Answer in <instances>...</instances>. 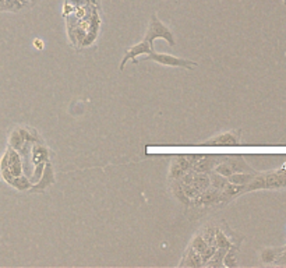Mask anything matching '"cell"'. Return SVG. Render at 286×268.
Wrapping results in <instances>:
<instances>
[{
  "instance_id": "obj_1",
  "label": "cell",
  "mask_w": 286,
  "mask_h": 268,
  "mask_svg": "<svg viewBox=\"0 0 286 268\" xmlns=\"http://www.w3.org/2000/svg\"><path fill=\"white\" fill-rule=\"evenodd\" d=\"M286 187V169L257 173L252 182L244 186V193L254 190H277Z\"/></svg>"
},
{
  "instance_id": "obj_2",
  "label": "cell",
  "mask_w": 286,
  "mask_h": 268,
  "mask_svg": "<svg viewBox=\"0 0 286 268\" xmlns=\"http://www.w3.org/2000/svg\"><path fill=\"white\" fill-rule=\"evenodd\" d=\"M214 171L225 178L230 176L232 173L254 172L250 165L243 159L242 155H224L222 161L215 166Z\"/></svg>"
},
{
  "instance_id": "obj_3",
  "label": "cell",
  "mask_w": 286,
  "mask_h": 268,
  "mask_svg": "<svg viewBox=\"0 0 286 268\" xmlns=\"http://www.w3.org/2000/svg\"><path fill=\"white\" fill-rule=\"evenodd\" d=\"M158 38L165 39L166 42L169 43L171 46L176 45V41H174V36L172 34V31L165 24H162L161 20L154 13L152 17H151V21H149V26H148L147 34H145V41H148L151 45H154V41L158 39Z\"/></svg>"
},
{
  "instance_id": "obj_4",
  "label": "cell",
  "mask_w": 286,
  "mask_h": 268,
  "mask_svg": "<svg viewBox=\"0 0 286 268\" xmlns=\"http://www.w3.org/2000/svg\"><path fill=\"white\" fill-rule=\"evenodd\" d=\"M144 60H154L159 64H164V66H171V67H182V69H190L193 70L194 67L199 66V63L196 61H191L189 59H182V58H177L173 55H166V53H156L155 51L151 52L148 56L144 58Z\"/></svg>"
},
{
  "instance_id": "obj_5",
  "label": "cell",
  "mask_w": 286,
  "mask_h": 268,
  "mask_svg": "<svg viewBox=\"0 0 286 268\" xmlns=\"http://www.w3.org/2000/svg\"><path fill=\"white\" fill-rule=\"evenodd\" d=\"M0 171H9L13 176H21V158L14 148L9 147L0 161Z\"/></svg>"
},
{
  "instance_id": "obj_6",
  "label": "cell",
  "mask_w": 286,
  "mask_h": 268,
  "mask_svg": "<svg viewBox=\"0 0 286 268\" xmlns=\"http://www.w3.org/2000/svg\"><path fill=\"white\" fill-rule=\"evenodd\" d=\"M240 143V131L239 130H232V131H226L222 134H218L212 139L204 141V146H214V147H234Z\"/></svg>"
},
{
  "instance_id": "obj_7",
  "label": "cell",
  "mask_w": 286,
  "mask_h": 268,
  "mask_svg": "<svg viewBox=\"0 0 286 268\" xmlns=\"http://www.w3.org/2000/svg\"><path fill=\"white\" fill-rule=\"evenodd\" d=\"M151 52H154V45H151L145 39L143 42L137 43V45H133L130 49H127V52L124 53V58H123V60L120 63V71L124 70V66H126V63L129 60H133V63L136 64L137 63V59H136L137 56H140V55H149Z\"/></svg>"
},
{
  "instance_id": "obj_8",
  "label": "cell",
  "mask_w": 286,
  "mask_h": 268,
  "mask_svg": "<svg viewBox=\"0 0 286 268\" xmlns=\"http://www.w3.org/2000/svg\"><path fill=\"white\" fill-rule=\"evenodd\" d=\"M191 169V164L186 155H177L173 159V162L171 165V171H169V179L171 180H179L183 175L189 172Z\"/></svg>"
},
{
  "instance_id": "obj_9",
  "label": "cell",
  "mask_w": 286,
  "mask_h": 268,
  "mask_svg": "<svg viewBox=\"0 0 286 268\" xmlns=\"http://www.w3.org/2000/svg\"><path fill=\"white\" fill-rule=\"evenodd\" d=\"M193 200H194L196 206H212V204L221 203V190L209 186L208 189L201 191L199 196Z\"/></svg>"
},
{
  "instance_id": "obj_10",
  "label": "cell",
  "mask_w": 286,
  "mask_h": 268,
  "mask_svg": "<svg viewBox=\"0 0 286 268\" xmlns=\"http://www.w3.org/2000/svg\"><path fill=\"white\" fill-rule=\"evenodd\" d=\"M180 267H202V260L201 254L199 251H196L191 246L187 247V250L184 253L182 263L179 264Z\"/></svg>"
},
{
  "instance_id": "obj_11",
  "label": "cell",
  "mask_w": 286,
  "mask_h": 268,
  "mask_svg": "<svg viewBox=\"0 0 286 268\" xmlns=\"http://www.w3.org/2000/svg\"><path fill=\"white\" fill-rule=\"evenodd\" d=\"M256 175H257V172L232 173L230 176H228V180H229L230 183H234V184H242V186H246V184H249V183L252 182Z\"/></svg>"
},
{
  "instance_id": "obj_12",
  "label": "cell",
  "mask_w": 286,
  "mask_h": 268,
  "mask_svg": "<svg viewBox=\"0 0 286 268\" xmlns=\"http://www.w3.org/2000/svg\"><path fill=\"white\" fill-rule=\"evenodd\" d=\"M226 251H228V249H225V247H217L214 256L205 263L204 267H222L224 266V257H225Z\"/></svg>"
},
{
  "instance_id": "obj_13",
  "label": "cell",
  "mask_w": 286,
  "mask_h": 268,
  "mask_svg": "<svg viewBox=\"0 0 286 268\" xmlns=\"http://www.w3.org/2000/svg\"><path fill=\"white\" fill-rule=\"evenodd\" d=\"M24 143H26V139H24V136H23V133H21V130L20 129L14 130V131L10 134L9 139L10 147L14 148L16 151H17V149H21L23 146H24Z\"/></svg>"
},
{
  "instance_id": "obj_14",
  "label": "cell",
  "mask_w": 286,
  "mask_h": 268,
  "mask_svg": "<svg viewBox=\"0 0 286 268\" xmlns=\"http://www.w3.org/2000/svg\"><path fill=\"white\" fill-rule=\"evenodd\" d=\"M215 246L217 247H225V249H230L236 244H233L232 239L228 238V235H225L222 231L217 229V234H215Z\"/></svg>"
},
{
  "instance_id": "obj_15",
  "label": "cell",
  "mask_w": 286,
  "mask_h": 268,
  "mask_svg": "<svg viewBox=\"0 0 286 268\" xmlns=\"http://www.w3.org/2000/svg\"><path fill=\"white\" fill-rule=\"evenodd\" d=\"M281 250H282V247L281 249H264V250L261 251V260H262V263H265V264H274L275 260L278 259Z\"/></svg>"
},
{
  "instance_id": "obj_16",
  "label": "cell",
  "mask_w": 286,
  "mask_h": 268,
  "mask_svg": "<svg viewBox=\"0 0 286 268\" xmlns=\"http://www.w3.org/2000/svg\"><path fill=\"white\" fill-rule=\"evenodd\" d=\"M24 4L20 0H3L0 4V11H20Z\"/></svg>"
},
{
  "instance_id": "obj_17",
  "label": "cell",
  "mask_w": 286,
  "mask_h": 268,
  "mask_svg": "<svg viewBox=\"0 0 286 268\" xmlns=\"http://www.w3.org/2000/svg\"><path fill=\"white\" fill-rule=\"evenodd\" d=\"M46 156H48L46 148L42 147V146H34V148H32V161H34V164H42L44 159H46Z\"/></svg>"
},
{
  "instance_id": "obj_18",
  "label": "cell",
  "mask_w": 286,
  "mask_h": 268,
  "mask_svg": "<svg viewBox=\"0 0 286 268\" xmlns=\"http://www.w3.org/2000/svg\"><path fill=\"white\" fill-rule=\"evenodd\" d=\"M190 246L194 249L196 251H199L200 254L202 253V251L205 250L207 247H208L209 244L207 242H205V239L201 236V234H197L194 238H193V240H191Z\"/></svg>"
},
{
  "instance_id": "obj_19",
  "label": "cell",
  "mask_w": 286,
  "mask_h": 268,
  "mask_svg": "<svg viewBox=\"0 0 286 268\" xmlns=\"http://www.w3.org/2000/svg\"><path fill=\"white\" fill-rule=\"evenodd\" d=\"M201 236L205 239V242L208 243V244H212V246H215V234H217V228L212 225L205 226L201 232Z\"/></svg>"
},
{
  "instance_id": "obj_20",
  "label": "cell",
  "mask_w": 286,
  "mask_h": 268,
  "mask_svg": "<svg viewBox=\"0 0 286 268\" xmlns=\"http://www.w3.org/2000/svg\"><path fill=\"white\" fill-rule=\"evenodd\" d=\"M10 186L16 187L17 190H28L31 187V183L24 176H14V179L10 182Z\"/></svg>"
},
{
  "instance_id": "obj_21",
  "label": "cell",
  "mask_w": 286,
  "mask_h": 268,
  "mask_svg": "<svg viewBox=\"0 0 286 268\" xmlns=\"http://www.w3.org/2000/svg\"><path fill=\"white\" fill-rule=\"evenodd\" d=\"M236 246L228 249L225 257H224V266L225 267H236L237 266V261H236Z\"/></svg>"
},
{
  "instance_id": "obj_22",
  "label": "cell",
  "mask_w": 286,
  "mask_h": 268,
  "mask_svg": "<svg viewBox=\"0 0 286 268\" xmlns=\"http://www.w3.org/2000/svg\"><path fill=\"white\" fill-rule=\"evenodd\" d=\"M35 46L38 48V49H42L44 48V42H41V41H38V39H35Z\"/></svg>"
},
{
  "instance_id": "obj_23",
  "label": "cell",
  "mask_w": 286,
  "mask_h": 268,
  "mask_svg": "<svg viewBox=\"0 0 286 268\" xmlns=\"http://www.w3.org/2000/svg\"><path fill=\"white\" fill-rule=\"evenodd\" d=\"M87 1H91L92 4H98L99 3V0H87Z\"/></svg>"
},
{
  "instance_id": "obj_24",
  "label": "cell",
  "mask_w": 286,
  "mask_h": 268,
  "mask_svg": "<svg viewBox=\"0 0 286 268\" xmlns=\"http://www.w3.org/2000/svg\"><path fill=\"white\" fill-rule=\"evenodd\" d=\"M20 1H21V3H23V4H27V3H28V1H29V0H20Z\"/></svg>"
},
{
  "instance_id": "obj_25",
  "label": "cell",
  "mask_w": 286,
  "mask_h": 268,
  "mask_svg": "<svg viewBox=\"0 0 286 268\" xmlns=\"http://www.w3.org/2000/svg\"><path fill=\"white\" fill-rule=\"evenodd\" d=\"M285 4H286V0H285Z\"/></svg>"
}]
</instances>
